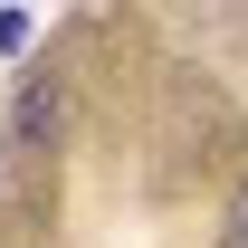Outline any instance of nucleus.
<instances>
[{"instance_id":"obj_1","label":"nucleus","mask_w":248,"mask_h":248,"mask_svg":"<svg viewBox=\"0 0 248 248\" xmlns=\"http://www.w3.org/2000/svg\"><path fill=\"white\" fill-rule=\"evenodd\" d=\"M58 124H67V95L48 86V77H29L19 115H10V143H19V153H48V143H58Z\"/></svg>"},{"instance_id":"obj_2","label":"nucleus","mask_w":248,"mask_h":248,"mask_svg":"<svg viewBox=\"0 0 248 248\" xmlns=\"http://www.w3.org/2000/svg\"><path fill=\"white\" fill-rule=\"evenodd\" d=\"M29 38H38L29 10H0V58H29Z\"/></svg>"},{"instance_id":"obj_3","label":"nucleus","mask_w":248,"mask_h":248,"mask_svg":"<svg viewBox=\"0 0 248 248\" xmlns=\"http://www.w3.org/2000/svg\"><path fill=\"white\" fill-rule=\"evenodd\" d=\"M219 248H248V191L229 201V229H219Z\"/></svg>"}]
</instances>
